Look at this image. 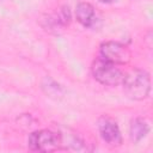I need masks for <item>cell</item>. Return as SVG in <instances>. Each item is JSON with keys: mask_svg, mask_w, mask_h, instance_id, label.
<instances>
[{"mask_svg": "<svg viewBox=\"0 0 153 153\" xmlns=\"http://www.w3.org/2000/svg\"><path fill=\"white\" fill-rule=\"evenodd\" d=\"M122 86L126 96L133 100H143L151 92V76L145 69L134 68L124 74Z\"/></svg>", "mask_w": 153, "mask_h": 153, "instance_id": "1", "label": "cell"}, {"mask_svg": "<svg viewBox=\"0 0 153 153\" xmlns=\"http://www.w3.org/2000/svg\"><path fill=\"white\" fill-rule=\"evenodd\" d=\"M91 72L93 78L104 86H117L122 84L124 76V73L118 65L109 62L102 57H98L92 62Z\"/></svg>", "mask_w": 153, "mask_h": 153, "instance_id": "2", "label": "cell"}, {"mask_svg": "<svg viewBox=\"0 0 153 153\" xmlns=\"http://www.w3.org/2000/svg\"><path fill=\"white\" fill-rule=\"evenodd\" d=\"M27 146L33 152H54L61 149L60 134L49 129L32 131L27 139Z\"/></svg>", "mask_w": 153, "mask_h": 153, "instance_id": "3", "label": "cell"}, {"mask_svg": "<svg viewBox=\"0 0 153 153\" xmlns=\"http://www.w3.org/2000/svg\"><path fill=\"white\" fill-rule=\"evenodd\" d=\"M100 57L115 65H127L131 59L130 49L117 41L103 42L99 47Z\"/></svg>", "mask_w": 153, "mask_h": 153, "instance_id": "4", "label": "cell"}, {"mask_svg": "<svg viewBox=\"0 0 153 153\" xmlns=\"http://www.w3.org/2000/svg\"><path fill=\"white\" fill-rule=\"evenodd\" d=\"M98 130L103 141L110 147H118L122 145V134L120 127L110 116L103 115L98 118Z\"/></svg>", "mask_w": 153, "mask_h": 153, "instance_id": "5", "label": "cell"}, {"mask_svg": "<svg viewBox=\"0 0 153 153\" xmlns=\"http://www.w3.org/2000/svg\"><path fill=\"white\" fill-rule=\"evenodd\" d=\"M75 19L84 27H92L97 20L94 7L90 2H79L75 7Z\"/></svg>", "mask_w": 153, "mask_h": 153, "instance_id": "6", "label": "cell"}, {"mask_svg": "<svg viewBox=\"0 0 153 153\" xmlns=\"http://www.w3.org/2000/svg\"><path fill=\"white\" fill-rule=\"evenodd\" d=\"M148 133H149V124L142 117H136L130 122L129 135L134 143H139L140 141H142Z\"/></svg>", "mask_w": 153, "mask_h": 153, "instance_id": "7", "label": "cell"}, {"mask_svg": "<svg viewBox=\"0 0 153 153\" xmlns=\"http://www.w3.org/2000/svg\"><path fill=\"white\" fill-rule=\"evenodd\" d=\"M41 26L48 31V32H54L56 33L59 30H62L63 26L61 24V22L59 20L56 13H51V14H45L42 19H41Z\"/></svg>", "mask_w": 153, "mask_h": 153, "instance_id": "8", "label": "cell"}, {"mask_svg": "<svg viewBox=\"0 0 153 153\" xmlns=\"http://www.w3.org/2000/svg\"><path fill=\"white\" fill-rule=\"evenodd\" d=\"M42 90L49 97L59 98V97L62 96V88H61V86L56 81H54L51 78H49V76L43 80V82H42Z\"/></svg>", "mask_w": 153, "mask_h": 153, "instance_id": "9", "label": "cell"}, {"mask_svg": "<svg viewBox=\"0 0 153 153\" xmlns=\"http://www.w3.org/2000/svg\"><path fill=\"white\" fill-rule=\"evenodd\" d=\"M55 13H56V16H57V18H59V20L61 22V24H62L63 27H66V26H68V25L71 24L72 13H71V10H69L68 6H62V7H60Z\"/></svg>", "mask_w": 153, "mask_h": 153, "instance_id": "10", "label": "cell"}, {"mask_svg": "<svg viewBox=\"0 0 153 153\" xmlns=\"http://www.w3.org/2000/svg\"><path fill=\"white\" fill-rule=\"evenodd\" d=\"M98 2H102V4H110V2H112L114 0H97Z\"/></svg>", "mask_w": 153, "mask_h": 153, "instance_id": "11", "label": "cell"}]
</instances>
